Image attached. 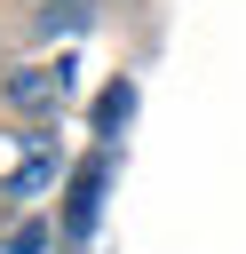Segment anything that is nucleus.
Here are the masks:
<instances>
[{
    "instance_id": "1",
    "label": "nucleus",
    "mask_w": 246,
    "mask_h": 254,
    "mask_svg": "<svg viewBox=\"0 0 246 254\" xmlns=\"http://www.w3.org/2000/svg\"><path fill=\"white\" fill-rule=\"evenodd\" d=\"M63 87H71L63 64H24V71H8V103H16V111H56Z\"/></svg>"
},
{
    "instance_id": "2",
    "label": "nucleus",
    "mask_w": 246,
    "mask_h": 254,
    "mask_svg": "<svg viewBox=\"0 0 246 254\" xmlns=\"http://www.w3.org/2000/svg\"><path fill=\"white\" fill-rule=\"evenodd\" d=\"M40 24H48V32H71V24H79V8H71V0H48V8H40Z\"/></svg>"
}]
</instances>
